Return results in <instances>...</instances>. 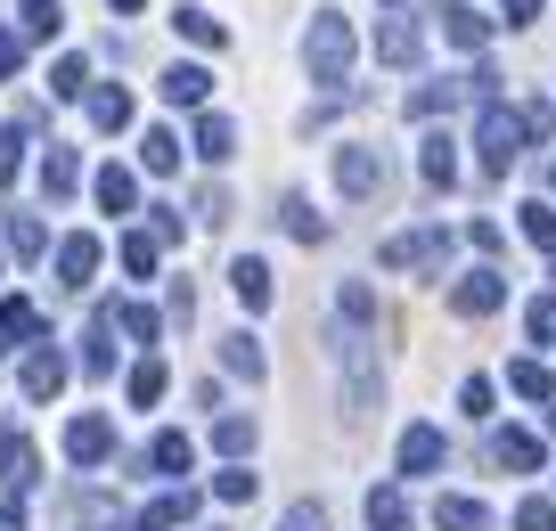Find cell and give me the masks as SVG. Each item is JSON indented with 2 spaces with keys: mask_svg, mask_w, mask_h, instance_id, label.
I'll use <instances>...</instances> for the list:
<instances>
[{
  "mask_svg": "<svg viewBox=\"0 0 556 531\" xmlns=\"http://www.w3.org/2000/svg\"><path fill=\"white\" fill-rule=\"evenodd\" d=\"M303 66H312L319 90H344V74H352V25L336 17V9H319V17H312V34H303Z\"/></svg>",
  "mask_w": 556,
  "mask_h": 531,
  "instance_id": "cell-1",
  "label": "cell"
},
{
  "mask_svg": "<svg viewBox=\"0 0 556 531\" xmlns=\"http://www.w3.org/2000/svg\"><path fill=\"white\" fill-rule=\"evenodd\" d=\"M523 139H532V123H523V106H483V123H475V148H483V172H507L523 155Z\"/></svg>",
  "mask_w": 556,
  "mask_h": 531,
  "instance_id": "cell-2",
  "label": "cell"
},
{
  "mask_svg": "<svg viewBox=\"0 0 556 531\" xmlns=\"http://www.w3.org/2000/svg\"><path fill=\"white\" fill-rule=\"evenodd\" d=\"M384 270H442L451 262V229H401V238H384Z\"/></svg>",
  "mask_w": 556,
  "mask_h": 531,
  "instance_id": "cell-3",
  "label": "cell"
},
{
  "mask_svg": "<svg viewBox=\"0 0 556 531\" xmlns=\"http://www.w3.org/2000/svg\"><path fill=\"white\" fill-rule=\"evenodd\" d=\"M500 303H507V270H467V278L451 287V311H458V319H491Z\"/></svg>",
  "mask_w": 556,
  "mask_h": 531,
  "instance_id": "cell-4",
  "label": "cell"
},
{
  "mask_svg": "<svg viewBox=\"0 0 556 531\" xmlns=\"http://www.w3.org/2000/svg\"><path fill=\"white\" fill-rule=\"evenodd\" d=\"M336 189H344V197H377V189H384V155L361 148V139H352V148H336Z\"/></svg>",
  "mask_w": 556,
  "mask_h": 531,
  "instance_id": "cell-5",
  "label": "cell"
},
{
  "mask_svg": "<svg viewBox=\"0 0 556 531\" xmlns=\"http://www.w3.org/2000/svg\"><path fill=\"white\" fill-rule=\"evenodd\" d=\"M17 384H25V401H58V384H66V352L34 343V352H25V368H17Z\"/></svg>",
  "mask_w": 556,
  "mask_h": 531,
  "instance_id": "cell-6",
  "label": "cell"
},
{
  "mask_svg": "<svg viewBox=\"0 0 556 531\" xmlns=\"http://www.w3.org/2000/svg\"><path fill=\"white\" fill-rule=\"evenodd\" d=\"M66 458L74 466H106L115 458V426H106V417H74L66 426Z\"/></svg>",
  "mask_w": 556,
  "mask_h": 531,
  "instance_id": "cell-7",
  "label": "cell"
},
{
  "mask_svg": "<svg viewBox=\"0 0 556 531\" xmlns=\"http://www.w3.org/2000/svg\"><path fill=\"white\" fill-rule=\"evenodd\" d=\"M0 482H9V491H34V482H41V450L25 442L17 426L0 433Z\"/></svg>",
  "mask_w": 556,
  "mask_h": 531,
  "instance_id": "cell-8",
  "label": "cell"
},
{
  "mask_svg": "<svg viewBox=\"0 0 556 531\" xmlns=\"http://www.w3.org/2000/svg\"><path fill=\"white\" fill-rule=\"evenodd\" d=\"M90 278H99V238H58V287L83 294Z\"/></svg>",
  "mask_w": 556,
  "mask_h": 531,
  "instance_id": "cell-9",
  "label": "cell"
},
{
  "mask_svg": "<svg viewBox=\"0 0 556 531\" xmlns=\"http://www.w3.org/2000/svg\"><path fill=\"white\" fill-rule=\"evenodd\" d=\"M229 294H238V303L245 311H270V262H254V254H238V262H229Z\"/></svg>",
  "mask_w": 556,
  "mask_h": 531,
  "instance_id": "cell-10",
  "label": "cell"
},
{
  "mask_svg": "<svg viewBox=\"0 0 556 531\" xmlns=\"http://www.w3.org/2000/svg\"><path fill=\"white\" fill-rule=\"evenodd\" d=\"M491 466H507V475H540V442L523 426H500V433H491Z\"/></svg>",
  "mask_w": 556,
  "mask_h": 531,
  "instance_id": "cell-11",
  "label": "cell"
},
{
  "mask_svg": "<svg viewBox=\"0 0 556 531\" xmlns=\"http://www.w3.org/2000/svg\"><path fill=\"white\" fill-rule=\"evenodd\" d=\"M417 172H426V189H451V180H458V139H451V131H426Z\"/></svg>",
  "mask_w": 556,
  "mask_h": 531,
  "instance_id": "cell-12",
  "label": "cell"
},
{
  "mask_svg": "<svg viewBox=\"0 0 556 531\" xmlns=\"http://www.w3.org/2000/svg\"><path fill=\"white\" fill-rule=\"evenodd\" d=\"M442 41H451V50H483V41H491V17H475L467 0H442Z\"/></svg>",
  "mask_w": 556,
  "mask_h": 531,
  "instance_id": "cell-13",
  "label": "cell"
},
{
  "mask_svg": "<svg viewBox=\"0 0 556 531\" xmlns=\"http://www.w3.org/2000/svg\"><path fill=\"white\" fill-rule=\"evenodd\" d=\"M417 50H426V34H417L409 17H384L377 25V58H384V66H417Z\"/></svg>",
  "mask_w": 556,
  "mask_h": 531,
  "instance_id": "cell-14",
  "label": "cell"
},
{
  "mask_svg": "<svg viewBox=\"0 0 556 531\" xmlns=\"http://www.w3.org/2000/svg\"><path fill=\"white\" fill-rule=\"evenodd\" d=\"M442 466V426H409L401 433V475H434Z\"/></svg>",
  "mask_w": 556,
  "mask_h": 531,
  "instance_id": "cell-15",
  "label": "cell"
},
{
  "mask_svg": "<svg viewBox=\"0 0 556 531\" xmlns=\"http://www.w3.org/2000/svg\"><path fill=\"white\" fill-rule=\"evenodd\" d=\"M115 368V303L90 319V336H83V377H106Z\"/></svg>",
  "mask_w": 556,
  "mask_h": 531,
  "instance_id": "cell-16",
  "label": "cell"
},
{
  "mask_svg": "<svg viewBox=\"0 0 556 531\" xmlns=\"http://www.w3.org/2000/svg\"><path fill=\"white\" fill-rule=\"evenodd\" d=\"M222 368H229V377H245V384L270 377V361H262V343L245 336V327H238V336H222Z\"/></svg>",
  "mask_w": 556,
  "mask_h": 531,
  "instance_id": "cell-17",
  "label": "cell"
},
{
  "mask_svg": "<svg viewBox=\"0 0 556 531\" xmlns=\"http://www.w3.org/2000/svg\"><path fill=\"white\" fill-rule=\"evenodd\" d=\"M434 531H491V507L483 498H434Z\"/></svg>",
  "mask_w": 556,
  "mask_h": 531,
  "instance_id": "cell-18",
  "label": "cell"
},
{
  "mask_svg": "<svg viewBox=\"0 0 556 531\" xmlns=\"http://www.w3.org/2000/svg\"><path fill=\"white\" fill-rule=\"evenodd\" d=\"M164 99H173V106H205V90H213V74L205 66H164Z\"/></svg>",
  "mask_w": 556,
  "mask_h": 531,
  "instance_id": "cell-19",
  "label": "cell"
},
{
  "mask_svg": "<svg viewBox=\"0 0 556 531\" xmlns=\"http://www.w3.org/2000/svg\"><path fill=\"white\" fill-rule=\"evenodd\" d=\"M41 189H50V197H74V189H83V155H74V148H50V155H41Z\"/></svg>",
  "mask_w": 556,
  "mask_h": 531,
  "instance_id": "cell-20",
  "label": "cell"
},
{
  "mask_svg": "<svg viewBox=\"0 0 556 531\" xmlns=\"http://www.w3.org/2000/svg\"><path fill=\"white\" fill-rule=\"evenodd\" d=\"M90 123H99V131H123V123H131V90L99 83V90H90Z\"/></svg>",
  "mask_w": 556,
  "mask_h": 531,
  "instance_id": "cell-21",
  "label": "cell"
},
{
  "mask_svg": "<svg viewBox=\"0 0 556 531\" xmlns=\"http://www.w3.org/2000/svg\"><path fill=\"white\" fill-rule=\"evenodd\" d=\"M197 155H205V164H229V155H238V123L205 115V123H197Z\"/></svg>",
  "mask_w": 556,
  "mask_h": 531,
  "instance_id": "cell-22",
  "label": "cell"
},
{
  "mask_svg": "<svg viewBox=\"0 0 556 531\" xmlns=\"http://www.w3.org/2000/svg\"><path fill=\"white\" fill-rule=\"evenodd\" d=\"M278 222H287V238H303V245H328V222L312 213V197H287V205H278Z\"/></svg>",
  "mask_w": 556,
  "mask_h": 531,
  "instance_id": "cell-23",
  "label": "cell"
},
{
  "mask_svg": "<svg viewBox=\"0 0 556 531\" xmlns=\"http://www.w3.org/2000/svg\"><path fill=\"white\" fill-rule=\"evenodd\" d=\"M9 254H17V262H41V254H50V229H41L34 213H9Z\"/></svg>",
  "mask_w": 556,
  "mask_h": 531,
  "instance_id": "cell-24",
  "label": "cell"
},
{
  "mask_svg": "<svg viewBox=\"0 0 556 531\" xmlns=\"http://www.w3.org/2000/svg\"><path fill=\"white\" fill-rule=\"evenodd\" d=\"M458 99H467V83H426V90H409V115L434 123V115H451Z\"/></svg>",
  "mask_w": 556,
  "mask_h": 531,
  "instance_id": "cell-25",
  "label": "cell"
},
{
  "mask_svg": "<svg viewBox=\"0 0 556 531\" xmlns=\"http://www.w3.org/2000/svg\"><path fill=\"white\" fill-rule=\"evenodd\" d=\"M17 25H25V41H58L66 9H58V0H17Z\"/></svg>",
  "mask_w": 556,
  "mask_h": 531,
  "instance_id": "cell-26",
  "label": "cell"
},
{
  "mask_svg": "<svg viewBox=\"0 0 556 531\" xmlns=\"http://www.w3.org/2000/svg\"><path fill=\"white\" fill-rule=\"evenodd\" d=\"M173 25H180V41H197V50H222V17H213V9H173Z\"/></svg>",
  "mask_w": 556,
  "mask_h": 531,
  "instance_id": "cell-27",
  "label": "cell"
},
{
  "mask_svg": "<svg viewBox=\"0 0 556 531\" xmlns=\"http://www.w3.org/2000/svg\"><path fill=\"white\" fill-rule=\"evenodd\" d=\"M368 531H409V498L384 482V491H368Z\"/></svg>",
  "mask_w": 556,
  "mask_h": 531,
  "instance_id": "cell-28",
  "label": "cell"
},
{
  "mask_svg": "<svg viewBox=\"0 0 556 531\" xmlns=\"http://www.w3.org/2000/svg\"><path fill=\"white\" fill-rule=\"evenodd\" d=\"M189 515H197V498H189V491H164L156 507L139 515V531H180V523H189Z\"/></svg>",
  "mask_w": 556,
  "mask_h": 531,
  "instance_id": "cell-29",
  "label": "cell"
},
{
  "mask_svg": "<svg viewBox=\"0 0 556 531\" xmlns=\"http://www.w3.org/2000/svg\"><path fill=\"white\" fill-rule=\"evenodd\" d=\"M507 393H523V401H556V377L540 361H507Z\"/></svg>",
  "mask_w": 556,
  "mask_h": 531,
  "instance_id": "cell-30",
  "label": "cell"
},
{
  "mask_svg": "<svg viewBox=\"0 0 556 531\" xmlns=\"http://www.w3.org/2000/svg\"><path fill=\"white\" fill-rule=\"evenodd\" d=\"M0 336H9V343H34L41 336V311L25 303V294H9V303H0Z\"/></svg>",
  "mask_w": 556,
  "mask_h": 531,
  "instance_id": "cell-31",
  "label": "cell"
},
{
  "mask_svg": "<svg viewBox=\"0 0 556 531\" xmlns=\"http://www.w3.org/2000/svg\"><path fill=\"white\" fill-rule=\"evenodd\" d=\"M189 433H156V442H148V466H156V475H189Z\"/></svg>",
  "mask_w": 556,
  "mask_h": 531,
  "instance_id": "cell-32",
  "label": "cell"
},
{
  "mask_svg": "<svg viewBox=\"0 0 556 531\" xmlns=\"http://www.w3.org/2000/svg\"><path fill=\"white\" fill-rule=\"evenodd\" d=\"M164 384H173V377H164V361H139L123 393H131V409H156V401H164Z\"/></svg>",
  "mask_w": 556,
  "mask_h": 531,
  "instance_id": "cell-33",
  "label": "cell"
},
{
  "mask_svg": "<svg viewBox=\"0 0 556 531\" xmlns=\"http://www.w3.org/2000/svg\"><path fill=\"white\" fill-rule=\"evenodd\" d=\"M99 205H106V213H131V205H139V180H131L123 164H106V172H99Z\"/></svg>",
  "mask_w": 556,
  "mask_h": 531,
  "instance_id": "cell-34",
  "label": "cell"
},
{
  "mask_svg": "<svg viewBox=\"0 0 556 531\" xmlns=\"http://www.w3.org/2000/svg\"><path fill=\"white\" fill-rule=\"evenodd\" d=\"M213 450H222V458H245V450H254V417H213Z\"/></svg>",
  "mask_w": 556,
  "mask_h": 531,
  "instance_id": "cell-35",
  "label": "cell"
},
{
  "mask_svg": "<svg viewBox=\"0 0 556 531\" xmlns=\"http://www.w3.org/2000/svg\"><path fill=\"white\" fill-rule=\"evenodd\" d=\"M50 99H90V66L83 58H58L50 66Z\"/></svg>",
  "mask_w": 556,
  "mask_h": 531,
  "instance_id": "cell-36",
  "label": "cell"
},
{
  "mask_svg": "<svg viewBox=\"0 0 556 531\" xmlns=\"http://www.w3.org/2000/svg\"><path fill=\"white\" fill-rule=\"evenodd\" d=\"M115 327H123L131 343H156V336H164V319H156L148 303H115Z\"/></svg>",
  "mask_w": 556,
  "mask_h": 531,
  "instance_id": "cell-37",
  "label": "cell"
},
{
  "mask_svg": "<svg viewBox=\"0 0 556 531\" xmlns=\"http://www.w3.org/2000/svg\"><path fill=\"white\" fill-rule=\"evenodd\" d=\"M25 131H34V123H0V189H9V180H17V164H25Z\"/></svg>",
  "mask_w": 556,
  "mask_h": 531,
  "instance_id": "cell-38",
  "label": "cell"
},
{
  "mask_svg": "<svg viewBox=\"0 0 556 531\" xmlns=\"http://www.w3.org/2000/svg\"><path fill=\"white\" fill-rule=\"evenodd\" d=\"M336 319H344V327H368V319H377V294H368L361 278H352V287L336 294Z\"/></svg>",
  "mask_w": 556,
  "mask_h": 531,
  "instance_id": "cell-39",
  "label": "cell"
},
{
  "mask_svg": "<svg viewBox=\"0 0 556 531\" xmlns=\"http://www.w3.org/2000/svg\"><path fill=\"white\" fill-rule=\"evenodd\" d=\"M139 164H148V172H180V139L173 131H148V139H139Z\"/></svg>",
  "mask_w": 556,
  "mask_h": 531,
  "instance_id": "cell-40",
  "label": "cell"
},
{
  "mask_svg": "<svg viewBox=\"0 0 556 531\" xmlns=\"http://www.w3.org/2000/svg\"><path fill=\"white\" fill-rule=\"evenodd\" d=\"M123 270H131V278H156V238H148V229L123 238Z\"/></svg>",
  "mask_w": 556,
  "mask_h": 531,
  "instance_id": "cell-41",
  "label": "cell"
},
{
  "mask_svg": "<svg viewBox=\"0 0 556 531\" xmlns=\"http://www.w3.org/2000/svg\"><path fill=\"white\" fill-rule=\"evenodd\" d=\"M523 238H532L540 254H556V205H523Z\"/></svg>",
  "mask_w": 556,
  "mask_h": 531,
  "instance_id": "cell-42",
  "label": "cell"
},
{
  "mask_svg": "<svg viewBox=\"0 0 556 531\" xmlns=\"http://www.w3.org/2000/svg\"><path fill=\"white\" fill-rule=\"evenodd\" d=\"M491 401H500V393H491V377H467V384H458V409H467V417H491Z\"/></svg>",
  "mask_w": 556,
  "mask_h": 531,
  "instance_id": "cell-43",
  "label": "cell"
},
{
  "mask_svg": "<svg viewBox=\"0 0 556 531\" xmlns=\"http://www.w3.org/2000/svg\"><path fill=\"white\" fill-rule=\"evenodd\" d=\"M516 531H556V498H523V507H516Z\"/></svg>",
  "mask_w": 556,
  "mask_h": 531,
  "instance_id": "cell-44",
  "label": "cell"
},
{
  "mask_svg": "<svg viewBox=\"0 0 556 531\" xmlns=\"http://www.w3.org/2000/svg\"><path fill=\"white\" fill-rule=\"evenodd\" d=\"M213 491H222V498H254V491H262V482H254V475H245V466H222V475H213Z\"/></svg>",
  "mask_w": 556,
  "mask_h": 531,
  "instance_id": "cell-45",
  "label": "cell"
},
{
  "mask_svg": "<svg viewBox=\"0 0 556 531\" xmlns=\"http://www.w3.org/2000/svg\"><path fill=\"white\" fill-rule=\"evenodd\" d=\"M9 74H25V34H9V25H0V83H9Z\"/></svg>",
  "mask_w": 556,
  "mask_h": 531,
  "instance_id": "cell-46",
  "label": "cell"
},
{
  "mask_svg": "<svg viewBox=\"0 0 556 531\" xmlns=\"http://www.w3.org/2000/svg\"><path fill=\"white\" fill-rule=\"evenodd\" d=\"M287 531H328V507H319V498H303V507H287Z\"/></svg>",
  "mask_w": 556,
  "mask_h": 531,
  "instance_id": "cell-47",
  "label": "cell"
},
{
  "mask_svg": "<svg viewBox=\"0 0 556 531\" xmlns=\"http://www.w3.org/2000/svg\"><path fill=\"white\" fill-rule=\"evenodd\" d=\"M197 222L222 229V222H229V197H222V189H205V197H197Z\"/></svg>",
  "mask_w": 556,
  "mask_h": 531,
  "instance_id": "cell-48",
  "label": "cell"
},
{
  "mask_svg": "<svg viewBox=\"0 0 556 531\" xmlns=\"http://www.w3.org/2000/svg\"><path fill=\"white\" fill-rule=\"evenodd\" d=\"M500 17H507V25H532V17H540V0H500Z\"/></svg>",
  "mask_w": 556,
  "mask_h": 531,
  "instance_id": "cell-49",
  "label": "cell"
},
{
  "mask_svg": "<svg viewBox=\"0 0 556 531\" xmlns=\"http://www.w3.org/2000/svg\"><path fill=\"white\" fill-rule=\"evenodd\" d=\"M0 531H25V515H17V507H9V515H0Z\"/></svg>",
  "mask_w": 556,
  "mask_h": 531,
  "instance_id": "cell-50",
  "label": "cell"
},
{
  "mask_svg": "<svg viewBox=\"0 0 556 531\" xmlns=\"http://www.w3.org/2000/svg\"><path fill=\"white\" fill-rule=\"evenodd\" d=\"M115 9H123V17H131V9H139V0H115Z\"/></svg>",
  "mask_w": 556,
  "mask_h": 531,
  "instance_id": "cell-51",
  "label": "cell"
},
{
  "mask_svg": "<svg viewBox=\"0 0 556 531\" xmlns=\"http://www.w3.org/2000/svg\"><path fill=\"white\" fill-rule=\"evenodd\" d=\"M548 433H556V401H548Z\"/></svg>",
  "mask_w": 556,
  "mask_h": 531,
  "instance_id": "cell-52",
  "label": "cell"
},
{
  "mask_svg": "<svg viewBox=\"0 0 556 531\" xmlns=\"http://www.w3.org/2000/svg\"><path fill=\"white\" fill-rule=\"evenodd\" d=\"M548 352H556V343H548Z\"/></svg>",
  "mask_w": 556,
  "mask_h": 531,
  "instance_id": "cell-53",
  "label": "cell"
}]
</instances>
